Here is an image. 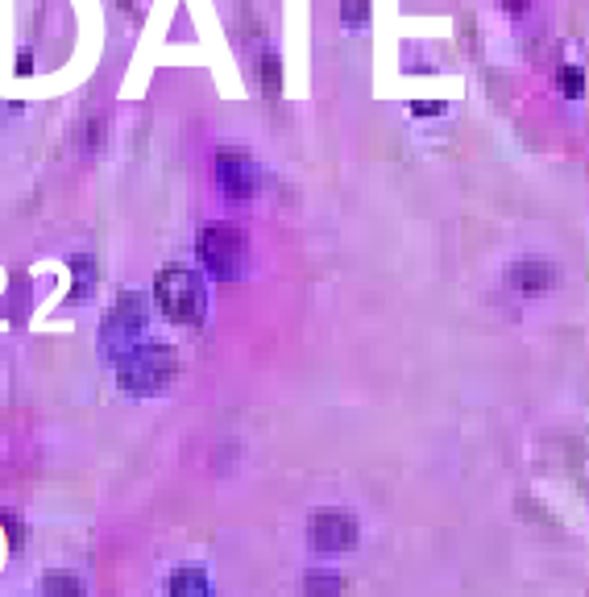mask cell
I'll return each mask as SVG.
<instances>
[{"label": "cell", "instance_id": "obj_8", "mask_svg": "<svg viewBox=\"0 0 589 597\" xmlns=\"http://www.w3.org/2000/svg\"><path fill=\"white\" fill-rule=\"evenodd\" d=\"M171 597H212V585H208V573L200 564H183L179 573L171 577Z\"/></svg>", "mask_w": 589, "mask_h": 597}, {"label": "cell", "instance_id": "obj_1", "mask_svg": "<svg viewBox=\"0 0 589 597\" xmlns=\"http://www.w3.org/2000/svg\"><path fill=\"white\" fill-rule=\"evenodd\" d=\"M175 369H179L175 349H166V345H133L129 353L117 357V382H121L125 394L150 398V394H158V390H166L175 382Z\"/></svg>", "mask_w": 589, "mask_h": 597}, {"label": "cell", "instance_id": "obj_15", "mask_svg": "<svg viewBox=\"0 0 589 597\" xmlns=\"http://www.w3.org/2000/svg\"><path fill=\"white\" fill-rule=\"evenodd\" d=\"M30 71H34V54L21 50V54H17V75H30Z\"/></svg>", "mask_w": 589, "mask_h": 597}, {"label": "cell", "instance_id": "obj_7", "mask_svg": "<svg viewBox=\"0 0 589 597\" xmlns=\"http://www.w3.org/2000/svg\"><path fill=\"white\" fill-rule=\"evenodd\" d=\"M511 282H515L523 295H540V291H548L552 282H556V270L548 262H519L511 270Z\"/></svg>", "mask_w": 589, "mask_h": 597}, {"label": "cell", "instance_id": "obj_5", "mask_svg": "<svg viewBox=\"0 0 589 597\" xmlns=\"http://www.w3.org/2000/svg\"><path fill=\"white\" fill-rule=\"evenodd\" d=\"M258 166L254 158H249L245 150H233V146H224L216 150V187L233 199V204H245V199H254L258 195Z\"/></svg>", "mask_w": 589, "mask_h": 597}, {"label": "cell", "instance_id": "obj_9", "mask_svg": "<svg viewBox=\"0 0 589 597\" xmlns=\"http://www.w3.org/2000/svg\"><path fill=\"white\" fill-rule=\"evenodd\" d=\"M303 593H307V597H341V577L312 573V577H303Z\"/></svg>", "mask_w": 589, "mask_h": 597}, {"label": "cell", "instance_id": "obj_10", "mask_svg": "<svg viewBox=\"0 0 589 597\" xmlns=\"http://www.w3.org/2000/svg\"><path fill=\"white\" fill-rule=\"evenodd\" d=\"M67 266H71V270H75V278H79V287L71 291V299H83V295L92 291V278H96V274H92V258H83V253H79V258H71Z\"/></svg>", "mask_w": 589, "mask_h": 597}, {"label": "cell", "instance_id": "obj_13", "mask_svg": "<svg viewBox=\"0 0 589 597\" xmlns=\"http://www.w3.org/2000/svg\"><path fill=\"white\" fill-rule=\"evenodd\" d=\"M341 21L353 25V30H357V25H366L370 21V0H345V5H341Z\"/></svg>", "mask_w": 589, "mask_h": 597}, {"label": "cell", "instance_id": "obj_17", "mask_svg": "<svg viewBox=\"0 0 589 597\" xmlns=\"http://www.w3.org/2000/svg\"><path fill=\"white\" fill-rule=\"evenodd\" d=\"M502 5H507L511 13H527V5H531V0H502Z\"/></svg>", "mask_w": 589, "mask_h": 597}, {"label": "cell", "instance_id": "obj_11", "mask_svg": "<svg viewBox=\"0 0 589 597\" xmlns=\"http://www.w3.org/2000/svg\"><path fill=\"white\" fill-rule=\"evenodd\" d=\"M42 589H46V597H83V585L75 577H59V573L46 577Z\"/></svg>", "mask_w": 589, "mask_h": 597}, {"label": "cell", "instance_id": "obj_4", "mask_svg": "<svg viewBox=\"0 0 589 597\" xmlns=\"http://www.w3.org/2000/svg\"><path fill=\"white\" fill-rule=\"evenodd\" d=\"M146 332V299L142 295H133V291H121L117 303H112L108 311V320H104V332H100V345L112 353V357H121L137 345V336Z\"/></svg>", "mask_w": 589, "mask_h": 597}, {"label": "cell", "instance_id": "obj_3", "mask_svg": "<svg viewBox=\"0 0 589 597\" xmlns=\"http://www.w3.org/2000/svg\"><path fill=\"white\" fill-rule=\"evenodd\" d=\"M195 253L216 282H233L245 270V237L233 224H204L195 237Z\"/></svg>", "mask_w": 589, "mask_h": 597}, {"label": "cell", "instance_id": "obj_12", "mask_svg": "<svg viewBox=\"0 0 589 597\" xmlns=\"http://www.w3.org/2000/svg\"><path fill=\"white\" fill-rule=\"evenodd\" d=\"M560 92H565L569 100H581V96H585V75H581V67H560Z\"/></svg>", "mask_w": 589, "mask_h": 597}, {"label": "cell", "instance_id": "obj_2", "mask_svg": "<svg viewBox=\"0 0 589 597\" xmlns=\"http://www.w3.org/2000/svg\"><path fill=\"white\" fill-rule=\"evenodd\" d=\"M154 303H158V311L171 324H200L204 320V307H208L200 274L179 266V262L162 266L158 278H154Z\"/></svg>", "mask_w": 589, "mask_h": 597}, {"label": "cell", "instance_id": "obj_14", "mask_svg": "<svg viewBox=\"0 0 589 597\" xmlns=\"http://www.w3.org/2000/svg\"><path fill=\"white\" fill-rule=\"evenodd\" d=\"M262 71H266V92H278V59H262Z\"/></svg>", "mask_w": 589, "mask_h": 597}, {"label": "cell", "instance_id": "obj_6", "mask_svg": "<svg viewBox=\"0 0 589 597\" xmlns=\"http://www.w3.org/2000/svg\"><path fill=\"white\" fill-rule=\"evenodd\" d=\"M357 544V519L349 510H320L312 515V548L332 556V552H349Z\"/></svg>", "mask_w": 589, "mask_h": 597}, {"label": "cell", "instance_id": "obj_16", "mask_svg": "<svg viewBox=\"0 0 589 597\" xmlns=\"http://www.w3.org/2000/svg\"><path fill=\"white\" fill-rule=\"evenodd\" d=\"M432 112H440V104H432V100H419L415 104V117H432Z\"/></svg>", "mask_w": 589, "mask_h": 597}]
</instances>
